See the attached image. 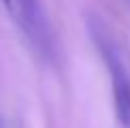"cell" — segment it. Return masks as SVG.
Instances as JSON below:
<instances>
[{"mask_svg":"<svg viewBox=\"0 0 130 128\" xmlns=\"http://www.w3.org/2000/svg\"><path fill=\"white\" fill-rule=\"evenodd\" d=\"M105 58L113 77V96H115L117 117L126 128H130V79L124 71V64L117 60L115 49H111L109 45H105Z\"/></svg>","mask_w":130,"mask_h":128,"instance_id":"6da1fadb","label":"cell"},{"mask_svg":"<svg viewBox=\"0 0 130 128\" xmlns=\"http://www.w3.org/2000/svg\"><path fill=\"white\" fill-rule=\"evenodd\" d=\"M2 2H4V7H7L15 17L26 19V17H30L32 2H34V0H2Z\"/></svg>","mask_w":130,"mask_h":128,"instance_id":"7a4b0ae2","label":"cell"}]
</instances>
